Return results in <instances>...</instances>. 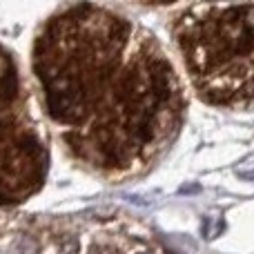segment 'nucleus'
I'll use <instances>...</instances> for the list:
<instances>
[{"mask_svg":"<svg viewBox=\"0 0 254 254\" xmlns=\"http://www.w3.org/2000/svg\"><path fill=\"white\" fill-rule=\"evenodd\" d=\"M127 2H136L143 7H172V4H179L183 0H127Z\"/></svg>","mask_w":254,"mask_h":254,"instance_id":"nucleus-5","label":"nucleus"},{"mask_svg":"<svg viewBox=\"0 0 254 254\" xmlns=\"http://www.w3.org/2000/svg\"><path fill=\"white\" fill-rule=\"evenodd\" d=\"M9 254H38V246L27 237H18L9 248Z\"/></svg>","mask_w":254,"mask_h":254,"instance_id":"nucleus-4","label":"nucleus"},{"mask_svg":"<svg viewBox=\"0 0 254 254\" xmlns=\"http://www.w3.org/2000/svg\"><path fill=\"white\" fill-rule=\"evenodd\" d=\"M31 74L71 163L98 179L147 174L179 138L185 87L145 25L94 0H71L38 25Z\"/></svg>","mask_w":254,"mask_h":254,"instance_id":"nucleus-1","label":"nucleus"},{"mask_svg":"<svg viewBox=\"0 0 254 254\" xmlns=\"http://www.w3.org/2000/svg\"><path fill=\"white\" fill-rule=\"evenodd\" d=\"M49 140L18 56L0 43V205L34 196L47 181Z\"/></svg>","mask_w":254,"mask_h":254,"instance_id":"nucleus-3","label":"nucleus"},{"mask_svg":"<svg viewBox=\"0 0 254 254\" xmlns=\"http://www.w3.org/2000/svg\"><path fill=\"white\" fill-rule=\"evenodd\" d=\"M194 94L221 110H254V0H196L172 20Z\"/></svg>","mask_w":254,"mask_h":254,"instance_id":"nucleus-2","label":"nucleus"}]
</instances>
